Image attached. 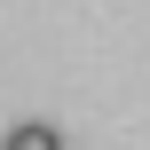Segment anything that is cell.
Wrapping results in <instances>:
<instances>
[{
    "instance_id": "obj_1",
    "label": "cell",
    "mask_w": 150,
    "mask_h": 150,
    "mask_svg": "<svg viewBox=\"0 0 150 150\" xmlns=\"http://www.w3.org/2000/svg\"><path fill=\"white\" fill-rule=\"evenodd\" d=\"M0 150H63V134L32 119V127H8V142H0Z\"/></svg>"
}]
</instances>
